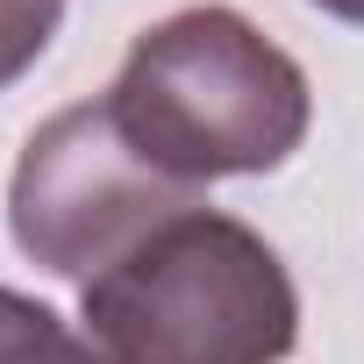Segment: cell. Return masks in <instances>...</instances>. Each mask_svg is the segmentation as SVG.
<instances>
[{"mask_svg": "<svg viewBox=\"0 0 364 364\" xmlns=\"http://www.w3.org/2000/svg\"><path fill=\"white\" fill-rule=\"evenodd\" d=\"M107 100L136 150L186 186L279 171L314 122L307 72L250 15L215 0L150 22L129 43Z\"/></svg>", "mask_w": 364, "mask_h": 364, "instance_id": "cell-1", "label": "cell"}, {"mask_svg": "<svg viewBox=\"0 0 364 364\" xmlns=\"http://www.w3.org/2000/svg\"><path fill=\"white\" fill-rule=\"evenodd\" d=\"M107 364H279L300 343L286 257L222 208H186L79 286Z\"/></svg>", "mask_w": 364, "mask_h": 364, "instance_id": "cell-2", "label": "cell"}, {"mask_svg": "<svg viewBox=\"0 0 364 364\" xmlns=\"http://www.w3.org/2000/svg\"><path fill=\"white\" fill-rule=\"evenodd\" d=\"M186 208H208L200 186L150 164L107 93L72 100L43 129H29L15 178H8V229L22 257L79 286L100 279L114 257H129L150 229H164Z\"/></svg>", "mask_w": 364, "mask_h": 364, "instance_id": "cell-3", "label": "cell"}, {"mask_svg": "<svg viewBox=\"0 0 364 364\" xmlns=\"http://www.w3.org/2000/svg\"><path fill=\"white\" fill-rule=\"evenodd\" d=\"M0 364H107L58 307L0 286Z\"/></svg>", "mask_w": 364, "mask_h": 364, "instance_id": "cell-4", "label": "cell"}, {"mask_svg": "<svg viewBox=\"0 0 364 364\" xmlns=\"http://www.w3.org/2000/svg\"><path fill=\"white\" fill-rule=\"evenodd\" d=\"M58 22H65V0H0V93L22 72H36Z\"/></svg>", "mask_w": 364, "mask_h": 364, "instance_id": "cell-5", "label": "cell"}, {"mask_svg": "<svg viewBox=\"0 0 364 364\" xmlns=\"http://www.w3.org/2000/svg\"><path fill=\"white\" fill-rule=\"evenodd\" d=\"M307 8H321V15H336V22H357V29H364V0H307Z\"/></svg>", "mask_w": 364, "mask_h": 364, "instance_id": "cell-6", "label": "cell"}]
</instances>
